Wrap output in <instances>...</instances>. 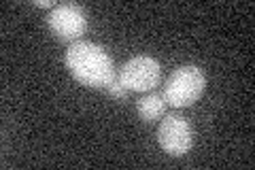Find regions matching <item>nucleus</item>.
<instances>
[{"mask_svg":"<svg viewBox=\"0 0 255 170\" xmlns=\"http://www.w3.org/2000/svg\"><path fill=\"white\" fill-rule=\"evenodd\" d=\"M34 6H41V9H51L53 11L58 4H55L53 0H34Z\"/></svg>","mask_w":255,"mask_h":170,"instance_id":"8","label":"nucleus"},{"mask_svg":"<svg viewBox=\"0 0 255 170\" xmlns=\"http://www.w3.org/2000/svg\"><path fill=\"white\" fill-rule=\"evenodd\" d=\"M47 26L51 34L62 43H77L87 30V15L79 4L64 2L47 15Z\"/></svg>","mask_w":255,"mask_h":170,"instance_id":"4","label":"nucleus"},{"mask_svg":"<svg viewBox=\"0 0 255 170\" xmlns=\"http://www.w3.org/2000/svg\"><path fill=\"white\" fill-rule=\"evenodd\" d=\"M157 143L170 158L187 156L189 149L194 147V132H191L189 121L177 113L166 115L157 126Z\"/></svg>","mask_w":255,"mask_h":170,"instance_id":"5","label":"nucleus"},{"mask_svg":"<svg viewBox=\"0 0 255 170\" xmlns=\"http://www.w3.org/2000/svg\"><path fill=\"white\" fill-rule=\"evenodd\" d=\"M105 92L111 96V98H124V96L128 94V90L124 87L122 81H119V77H115L113 81H111V83L105 87Z\"/></svg>","mask_w":255,"mask_h":170,"instance_id":"7","label":"nucleus"},{"mask_svg":"<svg viewBox=\"0 0 255 170\" xmlns=\"http://www.w3.org/2000/svg\"><path fill=\"white\" fill-rule=\"evenodd\" d=\"M206 87L204 72L194 66V64H185V66L174 68L164 83V98L174 109H185L189 104L200 100Z\"/></svg>","mask_w":255,"mask_h":170,"instance_id":"2","label":"nucleus"},{"mask_svg":"<svg viewBox=\"0 0 255 170\" xmlns=\"http://www.w3.org/2000/svg\"><path fill=\"white\" fill-rule=\"evenodd\" d=\"M119 81L128 92H153L162 79V66L151 55H134L117 70Z\"/></svg>","mask_w":255,"mask_h":170,"instance_id":"3","label":"nucleus"},{"mask_svg":"<svg viewBox=\"0 0 255 170\" xmlns=\"http://www.w3.org/2000/svg\"><path fill=\"white\" fill-rule=\"evenodd\" d=\"M64 62H66V68L73 79L85 87H92V90H105L117 77L113 58L107 53V49H102L96 43H90V40L70 43Z\"/></svg>","mask_w":255,"mask_h":170,"instance_id":"1","label":"nucleus"},{"mask_svg":"<svg viewBox=\"0 0 255 170\" xmlns=\"http://www.w3.org/2000/svg\"><path fill=\"white\" fill-rule=\"evenodd\" d=\"M166 107H168V102H166L164 94L149 92L136 102V113L145 124H155V121L166 113Z\"/></svg>","mask_w":255,"mask_h":170,"instance_id":"6","label":"nucleus"}]
</instances>
